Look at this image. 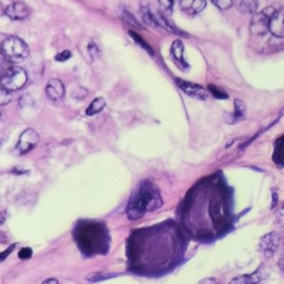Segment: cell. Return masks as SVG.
<instances>
[{
  "label": "cell",
  "instance_id": "1",
  "mask_svg": "<svg viewBox=\"0 0 284 284\" xmlns=\"http://www.w3.org/2000/svg\"><path fill=\"white\" fill-rule=\"evenodd\" d=\"M162 204L160 192L154 184L145 181L131 196L127 206V217L130 221H137L141 219L145 212L160 209Z\"/></svg>",
  "mask_w": 284,
  "mask_h": 284
},
{
  "label": "cell",
  "instance_id": "2",
  "mask_svg": "<svg viewBox=\"0 0 284 284\" xmlns=\"http://www.w3.org/2000/svg\"><path fill=\"white\" fill-rule=\"evenodd\" d=\"M79 247L86 252H97L105 240V232L98 224H88L80 228L79 234L77 235Z\"/></svg>",
  "mask_w": 284,
  "mask_h": 284
},
{
  "label": "cell",
  "instance_id": "3",
  "mask_svg": "<svg viewBox=\"0 0 284 284\" xmlns=\"http://www.w3.org/2000/svg\"><path fill=\"white\" fill-rule=\"evenodd\" d=\"M3 57L8 61H17L29 56V47L23 39L11 36L7 38L2 46Z\"/></svg>",
  "mask_w": 284,
  "mask_h": 284
},
{
  "label": "cell",
  "instance_id": "4",
  "mask_svg": "<svg viewBox=\"0 0 284 284\" xmlns=\"http://www.w3.org/2000/svg\"><path fill=\"white\" fill-rule=\"evenodd\" d=\"M27 80H28V74L23 68L11 67L3 73L2 87L9 91H16L26 85Z\"/></svg>",
  "mask_w": 284,
  "mask_h": 284
},
{
  "label": "cell",
  "instance_id": "5",
  "mask_svg": "<svg viewBox=\"0 0 284 284\" xmlns=\"http://www.w3.org/2000/svg\"><path fill=\"white\" fill-rule=\"evenodd\" d=\"M275 9L272 7L263 9L260 12L254 13L250 24V30L254 36H263L270 31V20H271Z\"/></svg>",
  "mask_w": 284,
  "mask_h": 284
},
{
  "label": "cell",
  "instance_id": "6",
  "mask_svg": "<svg viewBox=\"0 0 284 284\" xmlns=\"http://www.w3.org/2000/svg\"><path fill=\"white\" fill-rule=\"evenodd\" d=\"M39 142V135L36 130L31 128L26 129L20 136L18 143L16 145V150L19 155L28 154Z\"/></svg>",
  "mask_w": 284,
  "mask_h": 284
},
{
  "label": "cell",
  "instance_id": "7",
  "mask_svg": "<svg viewBox=\"0 0 284 284\" xmlns=\"http://www.w3.org/2000/svg\"><path fill=\"white\" fill-rule=\"evenodd\" d=\"M176 82L179 88L181 89L185 94L192 97V98L199 100H206L207 97H209V93H207L206 90L199 85L184 81L182 79H176Z\"/></svg>",
  "mask_w": 284,
  "mask_h": 284
},
{
  "label": "cell",
  "instance_id": "8",
  "mask_svg": "<svg viewBox=\"0 0 284 284\" xmlns=\"http://www.w3.org/2000/svg\"><path fill=\"white\" fill-rule=\"evenodd\" d=\"M280 244V235L278 232H270L266 234L260 241V247L267 258L271 256L278 250Z\"/></svg>",
  "mask_w": 284,
  "mask_h": 284
},
{
  "label": "cell",
  "instance_id": "9",
  "mask_svg": "<svg viewBox=\"0 0 284 284\" xmlns=\"http://www.w3.org/2000/svg\"><path fill=\"white\" fill-rule=\"evenodd\" d=\"M6 15L12 20H24L29 17L30 8L24 3L17 2L7 7Z\"/></svg>",
  "mask_w": 284,
  "mask_h": 284
},
{
  "label": "cell",
  "instance_id": "10",
  "mask_svg": "<svg viewBox=\"0 0 284 284\" xmlns=\"http://www.w3.org/2000/svg\"><path fill=\"white\" fill-rule=\"evenodd\" d=\"M46 93L51 101H60L65 97V86L59 79H51L47 84Z\"/></svg>",
  "mask_w": 284,
  "mask_h": 284
},
{
  "label": "cell",
  "instance_id": "11",
  "mask_svg": "<svg viewBox=\"0 0 284 284\" xmlns=\"http://www.w3.org/2000/svg\"><path fill=\"white\" fill-rule=\"evenodd\" d=\"M270 31L275 37H284V7L273 13L270 20Z\"/></svg>",
  "mask_w": 284,
  "mask_h": 284
},
{
  "label": "cell",
  "instance_id": "12",
  "mask_svg": "<svg viewBox=\"0 0 284 284\" xmlns=\"http://www.w3.org/2000/svg\"><path fill=\"white\" fill-rule=\"evenodd\" d=\"M205 5V0H179L180 8L188 15H197L204 9Z\"/></svg>",
  "mask_w": 284,
  "mask_h": 284
},
{
  "label": "cell",
  "instance_id": "13",
  "mask_svg": "<svg viewBox=\"0 0 284 284\" xmlns=\"http://www.w3.org/2000/svg\"><path fill=\"white\" fill-rule=\"evenodd\" d=\"M245 112H247L245 103L240 99H237L234 101V112L230 115V118H226V122L235 123L238 121H241L242 119H244Z\"/></svg>",
  "mask_w": 284,
  "mask_h": 284
},
{
  "label": "cell",
  "instance_id": "14",
  "mask_svg": "<svg viewBox=\"0 0 284 284\" xmlns=\"http://www.w3.org/2000/svg\"><path fill=\"white\" fill-rule=\"evenodd\" d=\"M171 53L179 65L185 66V61L183 58V44L181 41L180 40L173 41V44L171 46Z\"/></svg>",
  "mask_w": 284,
  "mask_h": 284
},
{
  "label": "cell",
  "instance_id": "15",
  "mask_svg": "<svg viewBox=\"0 0 284 284\" xmlns=\"http://www.w3.org/2000/svg\"><path fill=\"white\" fill-rule=\"evenodd\" d=\"M258 0H239L238 9L243 13H254L258 10Z\"/></svg>",
  "mask_w": 284,
  "mask_h": 284
},
{
  "label": "cell",
  "instance_id": "16",
  "mask_svg": "<svg viewBox=\"0 0 284 284\" xmlns=\"http://www.w3.org/2000/svg\"><path fill=\"white\" fill-rule=\"evenodd\" d=\"M119 15L122 18V20H124V22H126L127 24L132 26L134 28L141 29L140 23L138 22V20L135 18V16L132 15V13L129 12L127 10V8H124V7H120V8H119Z\"/></svg>",
  "mask_w": 284,
  "mask_h": 284
},
{
  "label": "cell",
  "instance_id": "17",
  "mask_svg": "<svg viewBox=\"0 0 284 284\" xmlns=\"http://www.w3.org/2000/svg\"><path fill=\"white\" fill-rule=\"evenodd\" d=\"M106 106V101L103 98H96L91 103H90V106L88 107V109L86 110L87 116H94L97 113H99L101 110L105 108Z\"/></svg>",
  "mask_w": 284,
  "mask_h": 284
},
{
  "label": "cell",
  "instance_id": "18",
  "mask_svg": "<svg viewBox=\"0 0 284 284\" xmlns=\"http://www.w3.org/2000/svg\"><path fill=\"white\" fill-rule=\"evenodd\" d=\"M260 281V276L256 273H253L251 275H241L238 278L233 279L229 284H258Z\"/></svg>",
  "mask_w": 284,
  "mask_h": 284
},
{
  "label": "cell",
  "instance_id": "19",
  "mask_svg": "<svg viewBox=\"0 0 284 284\" xmlns=\"http://www.w3.org/2000/svg\"><path fill=\"white\" fill-rule=\"evenodd\" d=\"M207 89L210 90L211 93L214 97H216L217 99H226L228 98V93L224 91L222 88H220L218 86H214V85H209Z\"/></svg>",
  "mask_w": 284,
  "mask_h": 284
},
{
  "label": "cell",
  "instance_id": "20",
  "mask_svg": "<svg viewBox=\"0 0 284 284\" xmlns=\"http://www.w3.org/2000/svg\"><path fill=\"white\" fill-rule=\"evenodd\" d=\"M11 98H12L11 91L2 87V90H0V105L2 106L7 105V103H9L11 101Z\"/></svg>",
  "mask_w": 284,
  "mask_h": 284
},
{
  "label": "cell",
  "instance_id": "21",
  "mask_svg": "<svg viewBox=\"0 0 284 284\" xmlns=\"http://www.w3.org/2000/svg\"><path fill=\"white\" fill-rule=\"evenodd\" d=\"M212 3L216 5L219 9L226 10L233 5V0H212Z\"/></svg>",
  "mask_w": 284,
  "mask_h": 284
},
{
  "label": "cell",
  "instance_id": "22",
  "mask_svg": "<svg viewBox=\"0 0 284 284\" xmlns=\"http://www.w3.org/2000/svg\"><path fill=\"white\" fill-rule=\"evenodd\" d=\"M129 33L131 34V37H132V39H135L138 44H140V46H141V47H143L145 50H148L151 54H154V50L151 49V48L148 46V44L145 43V41H144L143 39H141V38H140L139 36H138L137 33H135L134 31H129Z\"/></svg>",
  "mask_w": 284,
  "mask_h": 284
},
{
  "label": "cell",
  "instance_id": "23",
  "mask_svg": "<svg viewBox=\"0 0 284 284\" xmlns=\"http://www.w3.org/2000/svg\"><path fill=\"white\" fill-rule=\"evenodd\" d=\"M158 3L164 11L171 12L173 4H175V0H158Z\"/></svg>",
  "mask_w": 284,
  "mask_h": 284
},
{
  "label": "cell",
  "instance_id": "24",
  "mask_svg": "<svg viewBox=\"0 0 284 284\" xmlns=\"http://www.w3.org/2000/svg\"><path fill=\"white\" fill-rule=\"evenodd\" d=\"M31 255H32V250H31L30 248H23L22 250H20V252H19V258L23 259V260L29 259Z\"/></svg>",
  "mask_w": 284,
  "mask_h": 284
},
{
  "label": "cell",
  "instance_id": "25",
  "mask_svg": "<svg viewBox=\"0 0 284 284\" xmlns=\"http://www.w3.org/2000/svg\"><path fill=\"white\" fill-rule=\"evenodd\" d=\"M71 58V52L69 51V50H65V51H62L60 53H58L57 56H56V60L57 61H67L68 59H70Z\"/></svg>",
  "mask_w": 284,
  "mask_h": 284
},
{
  "label": "cell",
  "instance_id": "26",
  "mask_svg": "<svg viewBox=\"0 0 284 284\" xmlns=\"http://www.w3.org/2000/svg\"><path fill=\"white\" fill-rule=\"evenodd\" d=\"M278 222L284 228V204L281 206V209L278 212Z\"/></svg>",
  "mask_w": 284,
  "mask_h": 284
},
{
  "label": "cell",
  "instance_id": "27",
  "mask_svg": "<svg viewBox=\"0 0 284 284\" xmlns=\"http://www.w3.org/2000/svg\"><path fill=\"white\" fill-rule=\"evenodd\" d=\"M15 247H16V244H12L10 248L7 249V250H6L5 252H3V253H2V261H5L6 256H7V255H9V254L11 253V251L13 250V249H15Z\"/></svg>",
  "mask_w": 284,
  "mask_h": 284
},
{
  "label": "cell",
  "instance_id": "28",
  "mask_svg": "<svg viewBox=\"0 0 284 284\" xmlns=\"http://www.w3.org/2000/svg\"><path fill=\"white\" fill-rule=\"evenodd\" d=\"M199 284H218L217 280L216 279H204V280H201L199 282Z\"/></svg>",
  "mask_w": 284,
  "mask_h": 284
},
{
  "label": "cell",
  "instance_id": "29",
  "mask_svg": "<svg viewBox=\"0 0 284 284\" xmlns=\"http://www.w3.org/2000/svg\"><path fill=\"white\" fill-rule=\"evenodd\" d=\"M41 284H59L57 279H48L45 282H43Z\"/></svg>",
  "mask_w": 284,
  "mask_h": 284
},
{
  "label": "cell",
  "instance_id": "30",
  "mask_svg": "<svg viewBox=\"0 0 284 284\" xmlns=\"http://www.w3.org/2000/svg\"><path fill=\"white\" fill-rule=\"evenodd\" d=\"M279 267H280V269L282 270V271L284 272V254L281 256V259L279 261Z\"/></svg>",
  "mask_w": 284,
  "mask_h": 284
},
{
  "label": "cell",
  "instance_id": "31",
  "mask_svg": "<svg viewBox=\"0 0 284 284\" xmlns=\"http://www.w3.org/2000/svg\"><path fill=\"white\" fill-rule=\"evenodd\" d=\"M278 202V196H276V193H273V202H272V206H274Z\"/></svg>",
  "mask_w": 284,
  "mask_h": 284
}]
</instances>
